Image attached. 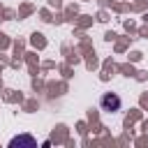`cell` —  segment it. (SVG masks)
Returning a JSON list of instances; mask_svg holds the SVG:
<instances>
[{"label": "cell", "instance_id": "1", "mask_svg": "<svg viewBox=\"0 0 148 148\" xmlns=\"http://www.w3.org/2000/svg\"><path fill=\"white\" fill-rule=\"evenodd\" d=\"M99 106H102V111L116 113V111H120L123 99H120V95H116V92H104V95L99 97Z\"/></svg>", "mask_w": 148, "mask_h": 148}, {"label": "cell", "instance_id": "2", "mask_svg": "<svg viewBox=\"0 0 148 148\" xmlns=\"http://www.w3.org/2000/svg\"><path fill=\"white\" fill-rule=\"evenodd\" d=\"M18 143H30V146H35L37 141H35L30 134H21V136H16V139H12V141H9V146H18Z\"/></svg>", "mask_w": 148, "mask_h": 148}]
</instances>
